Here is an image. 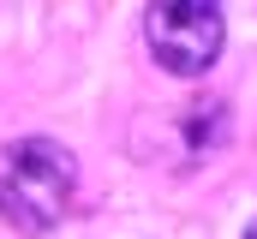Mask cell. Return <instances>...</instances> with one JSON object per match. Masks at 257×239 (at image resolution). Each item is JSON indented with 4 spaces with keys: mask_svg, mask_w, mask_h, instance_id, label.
Instances as JSON below:
<instances>
[{
    "mask_svg": "<svg viewBox=\"0 0 257 239\" xmlns=\"http://www.w3.org/2000/svg\"><path fill=\"white\" fill-rule=\"evenodd\" d=\"M72 150H60L54 138H18L12 150H0V221H12L18 233H48L72 209Z\"/></svg>",
    "mask_w": 257,
    "mask_h": 239,
    "instance_id": "cell-1",
    "label": "cell"
},
{
    "mask_svg": "<svg viewBox=\"0 0 257 239\" xmlns=\"http://www.w3.org/2000/svg\"><path fill=\"white\" fill-rule=\"evenodd\" d=\"M221 36H227V24L203 0H162V6L144 12V42H150L156 66H168L174 78L209 72L215 54H221Z\"/></svg>",
    "mask_w": 257,
    "mask_h": 239,
    "instance_id": "cell-2",
    "label": "cell"
},
{
    "mask_svg": "<svg viewBox=\"0 0 257 239\" xmlns=\"http://www.w3.org/2000/svg\"><path fill=\"white\" fill-rule=\"evenodd\" d=\"M245 239H257V221H251V227H245Z\"/></svg>",
    "mask_w": 257,
    "mask_h": 239,
    "instance_id": "cell-3",
    "label": "cell"
}]
</instances>
